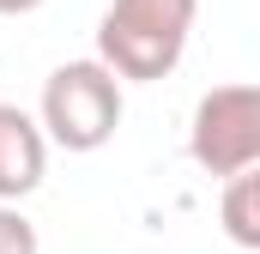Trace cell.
I'll list each match as a JSON object with an SVG mask.
<instances>
[{
  "label": "cell",
  "mask_w": 260,
  "mask_h": 254,
  "mask_svg": "<svg viewBox=\"0 0 260 254\" xmlns=\"http://www.w3.org/2000/svg\"><path fill=\"white\" fill-rule=\"evenodd\" d=\"M200 0H109L97 18V61L121 85L170 79L188 37H194Z\"/></svg>",
  "instance_id": "6da1fadb"
},
{
  "label": "cell",
  "mask_w": 260,
  "mask_h": 254,
  "mask_svg": "<svg viewBox=\"0 0 260 254\" xmlns=\"http://www.w3.org/2000/svg\"><path fill=\"white\" fill-rule=\"evenodd\" d=\"M121 109H127L121 79L91 55V61H67L49 73L37 121L49 133V145H61V151H103L121 127Z\"/></svg>",
  "instance_id": "7a4b0ae2"
},
{
  "label": "cell",
  "mask_w": 260,
  "mask_h": 254,
  "mask_svg": "<svg viewBox=\"0 0 260 254\" xmlns=\"http://www.w3.org/2000/svg\"><path fill=\"white\" fill-rule=\"evenodd\" d=\"M188 157L206 176L236 182L260 164V85H212L188 121Z\"/></svg>",
  "instance_id": "3957f363"
},
{
  "label": "cell",
  "mask_w": 260,
  "mask_h": 254,
  "mask_svg": "<svg viewBox=\"0 0 260 254\" xmlns=\"http://www.w3.org/2000/svg\"><path fill=\"white\" fill-rule=\"evenodd\" d=\"M43 170H49V133H43V121H30L24 109L0 103V206H18L24 194H37Z\"/></svg>",
  "instance_id": "277c9868"
},
{
  "label": "cell",
  "mask_w": 260,
  "mask_h": 254,
  "mask_svg": "<svg viewBox=\"0 0 260 254\" xmlns=\"http://www.w3.org/2000/svg\"><path fill=\"white\" fill-rule=\"evenodd\" d=\"M218 224L236 248H254L260 254V164L242 170L236 182H224V200H218Z\"/></svg>",
  "instance_id": "5b68a950"
},
{
  "label": "cell",
  "mask_w": 260,
  "mask_h": 254,
  "mask_svg": "<svg viewBox=\"0 0 260 254\" xmlns=\"http://www.w3.org/2000/svg\"><path fill=\"white\" fill-rule=\"evenodd\" d=\"M37 224L18 212V206H0V254H37Z\"/></svg>",
  "instance_id": "8992f818"
},
{
  "label": "cell",
  "mask_w": 260,
  "mask_h": 254,
  "mask_svg": "<svg viewBox=\"0 0 260 254\" xmlns=\"http://www.w3.org/2000/svg\"><path fill=\"white\" fill-rule=\"evenodd\" d=\"M43 0H0V18H24V12H37Z\"/></svg>",
  "instance_id": "52a82bcc"
}]
</instances>
